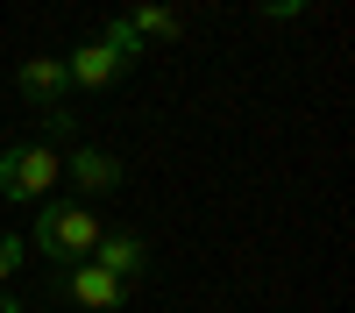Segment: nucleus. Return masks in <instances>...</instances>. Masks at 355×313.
<instances>
[{"mask_svg":"<svg viewBox=\"0 0 355 313\" xmlns=\"http://www.w3.org/2000/svg\"><path fill=\"white\" fill-rule=\"evenodd\" d=\"M313 8V0H263V15H270V22H291V15H306Z\"/></svg>","mask_w":355,"mask_h":313,"instance_id":"nucleus-11","label":"nucleus"},{"mask_svg":"<svg viewBox=\"0 0 355 313\" xmlns=\"http://www.w3.org/2000/svg\"><path fill=\"white\" fill-rule=\"evenodd\" d=\"M64 57H28V65H21V93L28 100H36V107H57V93H64Z\"/></svg>","mask_w":355,"mask_h":313,"instance_id":"nucleus-7","label":"nucleus"},{"mask_svg":"<svg viewBox=\"0 0 355 313\" xmlns=\"http://www.w3.org/2000/svg\"><path fill=\"white\" fill-rule=\"evenodd\" d=\"M0 313H21V306H15V299H8V292H0Z\"/></svg>","mask_w":355,"mask_h":313,"instance_id":"nucleus-12","label":"nucleus"},{"mask_svg":"<svg viewBox=\"0 0 355 313\" xmlns=\"http://www.w3.org/2000/svg\"><path fill=\"white\" fill-rule=\"evenodd\" d=\"M100 242V214L93 207H78V199H43L36 207V235H28V249H43L50 264H85Z\"/></svg>","mask_w":355,"mask_h":313,"instance_id":"nucleus-1","label":"nucleus"},{"mask_svg":"<svg viewBox=\"0 0 355 313\" xmlns=\"http://www.w3.org/2000/svg\"><path fill=\"white\" fill-rule=\"evenodd\" d=\"M21 264H28V235H0V285H8Z\"/></svg>","mask_w":355,"mask_h":313,"instance_id":"nucleus-10","label":"nucleus"},{"mask_svg":"<svg viewBox=\"0 0 355 313\" xmlns=\"http://www.w3.org/2000/svg\"><path fill=\"white\" fill-rule=\"evenodd\" d=\"M57 178H64V157L50 142H8L0 150V199H15V207H28V199L43 207L57 192Z\"/></svg>","mask_w":355,"mask_h":313,"instance_id":"nucleus-2","label":"nucleus"},{"mask_svg":"<svg viewBox=\"0 0 355 313\" xmlns=\"http://www.w3.org/2000/svg\"><path fill=\"white\" fill-rule=\"evenodd\" d=\"M64 292H71L78 306L107 313V306H121V299H128V278H114V271H100L93 256H85V264H71V271H64Z\"/></svg>","mask_w":355,"mask_h":313,"instance_id":"nucleus-4","label":"nucleus"},{"mask_svg":"<svg viewBox=\"0 0 355 313\" xmlns=\"http://www.w3.org/2000/svg\"><path fill=\"white\" fill-rule=\"evenodd\" d=\"M128 28H135V36H157V43H178V36H185V15H178V8H135Z\"/></svg>","mask_w":355,"mask_h":313,"instance_id":"nucleus-8","label":"nucleus"},{"mask_svg":"<svg viewBox=\"0 0 355 313\" xmlns=\"http://www.w3.org/2000/svg\"><path fill=\"white\" fill-rule=\"evenodd\" d=\"M64 171H71V185H78V192H114V185H121V157L93 150V142H78V150L64 157Z\"/></svg>","mask_w":355,"mask_h":313,"instance_id":"nucleus-6","label":"nucleus"},{"mask_svg":"<svg viewBox=\"0 0 355 313\" xmlns=\"http://www.w3.org/2000/svg\"><path fill=\"white\" fill-rule=\"evenodd\" d=\"M93 264H100V271H114V278H142V271H150V249H142V235L100 228V242H93Z\"/></svg>","mask_w":355,"mask_h":313,"instance_id":"nucleus-5","label":"nucleus"},{"mask_svg":"<svg viewBox=\"0 0 355 313\" xmlns=\"http://www.w3.org/2000/svg\"><path fill=\"white\" fill-rule=\"evenodd\" d=\"M100 43H114V50L128 57V65H135V57H142V36H135V28H128V15H114V22L100 28Z\"/></svg>","mask_w":355,"mask_h":313,"instance_id":"nucleus-9","label":"nucleus"},{"mask_svg":"<svg viewBox=\"0 0 355 313\" xmlns=\"http://www.w3.org/2000/svg\"><path fill=\"white\" fill-rule=\"evenodd\" d=\"M64 78H71V85H85V93H107L114 78H128V57L114 50V43H100V36H93V43H78V50L64 57Z\"/></svg>","mask_w":355,"mask_h":313,"instance_id":"nucleus-3","label":"nucleus"}]
</instances>
